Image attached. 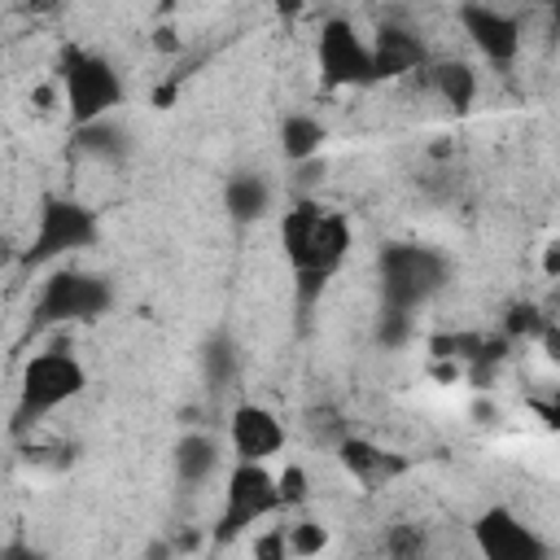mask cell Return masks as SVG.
Returning a JSON list of instances; mask_svg holds the SVG:
<instances>
[{"mask_svg": "<svg viewBox=\"0 0 560 560\" xmlns=\"http://www.w3.org/2000/svg\"><path fill=\"white\" fill-rule=\"evenodd\" d=\"M109 306H114L109 276L79 271V267H52L39 280V293L31 302V328H57V324L101 319Z\"/></svg>", "mask_w": 560, "mask_h": 560, "instance_id": "cell-6", "label": "cell"}, {"mask_svg": "<svg viewBox=\"0 0 560 560\" xmlns=\"http://www.w3.org/2000/svg\"><path fill=\"white\" fill-rule=\"evenodd\" d=\"M551 22H556V31H560V9H551Z\"/></svg>", "mask_w": 560, "mask_h": 560, "instance_id": "cell-31", "label": "cell"}, {"mask_svg": "<svg viewBox=\"0 0 560 560\" xmlns=\"http://www.w3.org/2000/svg\"><path fill=\"white\" fill-rule=\"evenodd\" d=\"M385 556L389 560H424V529L420 525H389L385 529Z\"/></svg>", "mask_w": 560, "mask_h": 560, "instance_id": "cell-23", "label": "cell"}, {"mask_svg": "<svg viewBox=\"0 0 560 560\" xmlns=\"http://www.w3.org/2000/svg\"><path fill=\"white\" fill-rule=\"evenodd\" d=\"M472 416H477L481 424H490V420H499V407H494V402H486V398H477V402H472Z\"/></svg>", "mask_w": 560, "mask_h": 560, "instance_id": "cell-30", "label": "cell"}, {"mask_svg": "<svg viewBox=\"0 0 560 560\" xmlns=\"http://www.w3.org/2000/svg\"><path fill=\"white\" fill-rule=\"evenodd\" d=\"M547 328H551V315H547L538 302H512V306L503 311V324H499V332H503L512 346H521V341H542Z\"/></svg>", "mask_w": 560, "mask_h": 560, "instance_id": "cell-20", "label": "cell"}, {"mask_svg": "<svg viewBox=\"0 0 560 560\" xmlns=\"http://www.w3.org/2000/svg\"><path fill=\"white\" fill-rule=\"evenodd\" d=\"M96 241H101L96 210L83 206L79 197L48 192V197H39L35 228H31V241L22 249V267H52L57 258H70L79 249H92Z\"/></svg>", "mask_w": 560, "mask_h": 560, "instance_id": "cell-5", "label": "cell"}, {"mask_svg": "<svg viewBox=\"0 0 560 560\" xmlns=\"http://www.w3.org/2000/svg\"><path fill=\"white\" fill-rule=\"evenodd\" d=\"M315 66H319L324 88H372L376 83L372 39L359 35L350 18H328L315 31Z\"/></svg>", "mask_w": 560, "mask_h": 560, "instance_id": "cell-8", "label": "cell"}, {"mask_svg": "<svg viewBox=\"0 0 560 560\" xmlns=\"http://www.w3.org/2000/svg\"><path fill=\"white\" fill-rule=\"evenodd\" d=\"M534 411H538V420H542V424L560 429V385H551V394H547V398H534Z\"/></svg>", "mask_w": 560, "mask_h": 560, "instance_id": "cell-27", "label": "cell"}, {"mask_svg": "<svg viewBox=\"0 0 560 560\" xmlns=\"http://www.w3.org/2000/svg\"><path fill=\"white\" fill-rule=\"evenodd\" d=\"M276 512H284L276 472L267 464H232L228 481H223V508H219V521L210 529V542L232 547L236 538H245L258 521H267Z\"/></svg>", "mask_w": 560, "mask_h": 560, "instance_id": "cell-7", "label": "cell"}, {"mask_svg": "<svg viewBox=\"0 0 560 560\" xmlns=\"http://www.w3.org/2000/svg\"><path fill=\"white\" fill-rule=\"evenodd\" d=\"M376 271H381V306H398L411 315L420 306H429L451 284V258L433 245H420V241L381 245Z\"/></svg>", "mask_w": 560, "mask_h": 560, "instance_id": "cell-4", "label": "cell"}, {"mask_svg": "<svg viewBox=\"0 0 560 560\" xmlns=\"http://www.w3.org/2000/svg\"><path fill=\"white\" fill-rule=\"evenodd\" d=\"M289 547H293V560H315L328 551V525L319 516H293L289 525Z\"/></svg>", "mask_w": 560, "mask_h": 560, "instance_id": "cell-22", "label": "cell"}, {"mask_svg": "<svg viewBox=\"0 0 560 560\" xmlns=\"http://www.w3.org/2000/svg\"><path fill=\"white\" fill-rule=\"evenodd\" d=\"M280 249L298 284V306L311 311V302H319L328 280L350 258V219L315 197H302L280 214Z\"/></svg>", "mask_w": 560, "mask_h": 560, "instance_id": "cell-1", "label": "cell"}, {"mask_svg": "<svg viewBox=\"0 0 560 560\" xmlns=\"http://www.w3.org/2000/svg\"><path fill=\"white\" fill-rule=\"evenodd\" d=\"M420 74H424V88H429L446 109H455V114H468V109H472V101H477V70H472L468 61L442 57V61H429Z\"/></svg>", "mask_w": 560, "mask_h": 560, "instance_id": "cell-15", "label": "cell"}, {"mask_svg": "<svg viewBox=\"0 0 560 560\" xmlns=\"http://www.w3.org/2000/svg\"><path fill=\"white\" fill-rule=\"evenodd\" d=\"M455 22L459 31L468 35V44L490 61V66H512L521 57V18L512 9H499V4H459L455 9Z\"/></svg>", "mask_w": 560, "mask_h": 560, "instance_id": "cell-10", "label": "cell"}, {"mask_svg": "<svg viewBox=\"0 0 560 560\" xmlns=\"http://www.w3.org/2000/svg\"><path fill=\"white\" fill-rule=\"evenodd\" d=\"M372 61H376V83L381 79H407V74L429 66V44L411 22L385 18L372 31Z\"/></svg>", "mask_w": 560, "mask_h": 560, "instance_id": "cell-12", "label": "cell"}, {"mask_svg": "<svg viewBox=\"0 0 560 560\" xmlns=\"http://www.w3.org/2000/svg\"><path fill=\"white\" fill-rule=\"evenodd\" d=\"M171 468H175V481H179V486H188V490L206 486V481L223 468V446H219V438H214V433H201V429L184 433V438L175 442V451H171Z\"/></svg>", "mask_w": 560, "mask_h": 560, "instance_id": "cell-14", "label": "cell"}, {"mask_svg": "<svg viewBox=\"0 0 560 560\" xmlns=\"http://www.w3.org/2000/svg\"><path fill=\"white\" fill-rule=\"evenodd\" d=\"M411 328H416V319H411V311H398V306H381V319H376V341L381 346H402L407 337H411Z\"/></svg>", "mask_w": 560, "mask_h": 560, "instance_id": "cell-25", "label": "cell"}, {"mask_svg": "<svg viewBox=\"0 0 560 560\" xmlns=\"http://www.w3.org/2000/svg\"><path fill=\"white\" fill-rule=\"evenodd\" d=\"M542 271H547L551 280H560V236H556V241L542 249Z\"/></svg>", "mask_w": 560, "mask_h": 560, "instance_id": "cell-29", "label": "cell"}, {"mask_svg": "<svg viewBox=\"0 0 560 560\" xmlns=\"http://www.w3.org/2000/svg\"><path fill=\"white\" fill-rule=\"evenodd\" d=\"M223 210L236 223H258L271 210V179L258 171H232L223 184Z\"/></svg>", "mask_w": 560, "mask_h": 560, "instance_id": "cell-16", "label": "cell"}, {"mask_svg": "<svg viewBox=\"0 0 560 560\" xmlns=\"http://www.w3.org/2000/svg\"><path fill=\"white\" fill-rule=\"evenodd\" d=\"M249 560H293L289 529H284V525H271V529L254 534V542H249Z\"/></svg>", "mask_w": 560, "mask_h": 560, "instance_id": "cell-26", "label": "cell"}, {"mask_svg": "<svg viewBox=\"0 0 560 560\" xmlns=\"http://www.w3.org/2000/svg\"><path fill=\"white\" fill-rule=\"evenodd\" d=\"M324 140H328L324 118H315L306 109H293V114L280 118V153H284V162H293V166L315 162L319 149H324Z\"/></svg>", "mask_w": 560, "mask_h": 560, "instance_id": "cell-17", "label": "cell"}, {"mask_svg": "<svg viewBox=\"0 0 560 560\" xmlns=\"http://www.w3.org/2000/svg\"><path fill=\"white\" fill-rule=\"evenodd\" d=\"M127 131L105 118V122H92V127H74V153L79 158H92V162H118L127 158Z\"/></svg>", "mask_w": 560, "mask_h": 560, "instance_id": "cell-18", "label": "cell"}, {"mask_svg": "<svg viewBox=\"0 0 560 560\" xmlns=\"http://www.w3.org/2000/svg\"><path fill=\"white\" fill-rule=\"evenodd\" d=\"M88 385V368L66 350V346H52V350H39L22 363V376H18V402H13V438L31 433L35 424H44L57 407H66L70 398H79Z\"/></svg>", "mask_w": 560, "mask_h": 560, "instance_id": "cell-3", "label": "cell"}, {"mask_svg": "<svg viewBox=\"0 0 560 560\" xmlns=\"http://www.w3.org/2000/svg\"><path fill=\"white\" fill-rule=\"evenodd\" d=\"M276 481H280V508H284V512L306 508V499H311V481H306V468H302V464H284Z\"/></svg>", "mask_w": 560, "mask_h": 560, "instance_id": "cell-24", "label": "cell"}, {"mask_svg": "<svg viewBox=\"0 0 560 560\" xmlns=\"http://www.w3.org/2000/svg\"><path fill=\"white\" fill-rule=\"evenodd\" d=\"M289 442L284 420L262 402H236L228 416V446L236 464H267Z\"/></svg>", "mask_w": 560, "mask_h": 560, "instance_id": "cell-11", "label": "cell"}, {"mask_svg": "<svg viewBox=\"0 0 560 560\" xmlns=\"http://www.w3.org/2000/svg\"><path fill=\"white\" fill-rule=\"evenodd\" d=\"M302 429H306V438H311L319 451H332V455H337V446H341V442L354 433V429H350V420H346V416H341L332 402L306 407V411H302Z\"/></svg>", "mask_w": 560, "mask_h": 560, "instance_id": "cell-19", "label": "cell"}, {"mask_svg": "<svg viewBox=\"0 0 560 560\" xmlns=\"http://www.w3.org/2000/svg\"><path fill=\"white\" fill-rule=\"evenodd\" d=\"M57 88H61V105H66L70 127L105 122L122 105V96H127V83H122L118 66L105 52H92L83 44H66L61 48V57H57Z\"/></svg>", "mask_w": 560, "mask_h": 560, "instance_id": "cell-2", "label": "cell"}, {"mask_svg": "<svg viewBox=\"0 0 560 560\" xmlns=\"http://www.w3.org/2000/svg\"><path fill=\"white\" fill-rule=\"evenodd\" d=\"M0 560H52V556H44V551H35V547H26V542H9Z\"/></svg>", "mask_w": 560, "mask_h": 560, "instance_id": "cell-28", "label": "cell"}, {"mask_svg": "<svg viewBox=\"0 0 560 560\" xmlns=\"http://www.w3.org/2000/svg\"><path fill=\"white\" fill-rule=\"evenodd\" d=\"M337 464L363 486V490H385L394 481H402L411 472V459L402 451H389L363 433H350L341 446H337Z\"/></svg>", "mask_w": 560, "mask_h": 560, "instance_id": "cell-13", "label": "cell"}, {"mask_svg": "<svg viewBox=\"0 0 560 560\" xmlns=\"http://www.w3.org/2000/svg\"><path fill=\"white\" fill-rule=\"evenodd\" d=\"M201 368H206V381L214 385V389H228L232 381H236V368H241V354H236V346H232V337H210L206 341V354H201Z\"/></svg>", "mask_w": 560, "mask_h": 560, "instance_id": "cell-21", "label": "cell"}, {"mask_svg": "<svg viewBox=\"0 0 560 560\" xmlns=\"http://www.w3.org/2000/svg\"><path fill=\"white\" fill-rule=\"evenodd\" d=\"M472 547L481 560H551V542L503 503H490L486 512H477Z\"/></svg>", "mask_w": 560, "mask_h": 560, "instance_id": "cell-9", "label": "cell"}]
</instances>
